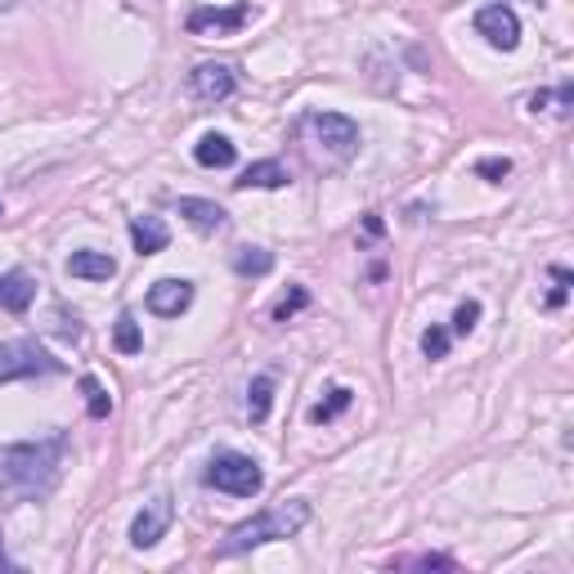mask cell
<instances>
[{
    "mask_svg": "<svg viewBox=\"0 0 574 574\" xmlns=\"http://www.w3.org/2000/svg\"><path fill=\"white\" fill-rule=\"evenodd\" d=\"M63 453H68V436L54 431L46 440H23L0 453V489L19 503H41L54 493L59 476H63Z\"/></svg>",
    "mask_w": 574,
    "mask_h": 574,
    "instance_id": "obj_1",
    "label": "cell"
},
{
    "mask_svg": "<svg viewBox=\"0 0 574 574\" xmlns=\"http://www.w3.org/2000/svg\"><path fill=\"white\" fill-rule=\"evenodd\" d=\"M305 525H310V503H305V499H288V503L265 508L252 521H243V525L229 529L224 544L216 548V557L220 561L224 557H243V552L265 548V544H274V539H292V534H301Z\"/></svg>",
    "mask_w": 574,
    "mask_h": 574,
    "instance_id": "obj_2",
    "label": "cell"
},
{
    "mask_svg": "<svg viewBox=\"0 0 574 574\" xmlns=\"http://www.w3.org/2000/svg\"><path fill=\"white\" fill-rule=\"evenodd\" d=\"M203 485H211L220 493H234V499H256V493L265 489V472L256 467V457L220 449L207 463V472H203Z\"/></svg>",
    "mask_w": 574,
    "mask_h": 574,
    "instance_id": "obj_3",
    "label": "cell"
},
{
    "mask_svg": "<svg viewBox=\"0 0 574 574\" xmlns=\"http://www.w3.org/2000/svg\"><path fill=\"white\" fill-rule=\"evenodd\" d=\"M41 373H63V364L41 346L36 337L23 341H0V381H19V377H41Z\"/></svg>",
    "mask_w": 574,
    "mask_h": 574,
    "instance_id": "obj_4",
    "label": "cell"
},
{
    "mask_svg": "<svg viewBox=\"0 0 574 574\" xmlns=\"http://www.w3.org/2000/svg\"><path fill=\"white\" fill-rule=\"evenodd\" d=\"M305 131H310L323 148H332L337 158H351L359 148V122L346 118V112H310V118H305Z\"/></svg>",
    "mask_w": 574,
    "mask_h": 574,
    "instance_id": "obj_5",
    "label": "cell"
},
{
    "mask_svg": "<svg viewBox=\"0 0 574 574\" xmlns=\"http://www.w3.org/2000/svg\"><path fill=\"white\" fill-rule=\"evenodd\" d=\"M171 521H175V508H171L167 493H158V499L144 503V508L135 512V521H131V548L148 552L152 544H162L167 529H171Z\"/></svg>",
    "mask_w": 574,
    "mask_h": 574,
    "instance_id": "obj_6",
    "label": "cell"
},
{
    "mask_svg": "<svg viewBox=\"0 0 574 574\" xmlns=\"http://www.w3.org/2000/svg\"><path fill=\"white\" fill-rule=\"evenodd\" d=\"M476 32L493 50H516L521 46V19H516V10L503 5V0H499V5H485L476 14Z\"/></svg>",
    "mask_w": 574,
    "mask_h": 574,
    "instance_id": "obj_7",
    "label": "cell"
},
{
    "mask_svg": "<svg viewBox=\"0 0 574 574\" xmlns=\"http://www.w3.org/2000/svg\"><path fill=\"white\" fill-rule=\"evenodd\" d=\"M188 90H194L203 103H224L239 90V76L229 63H198L194 72H188Z\"/></svg>",
    "mask_w": 574,
    "mask_h": 574,
    "instance_id": "obj_8",
    "label": "cell"
},
{
    "mask_svg": "<svg viewBox=\"0 0 574 574\" xmlns=\"http://www.w3.org/2000/svg\"><path fill=\"white\" fill-rule=\"evenodd\" d=\"M194 305V283L188 279H158L148 288V310L162 319H180Z\"/></svg>",
    "mask_w": 574,
    "mask_h": 574,
    "instance_id": "obj_9",
    "label": "cell"
},
{
    "mask_svg": "<svg viewBox=\"0 0 574 574\" xmlns=\"http://www.w3.org/2000/svg\"><path fill=\"white\" fill-rule=\"evenodd\" d=\"M247 19H252V5H229V10H207V5H198L194 14H188V32L194 36H203V32H220V36H234V32H243L247 27Z\"/></svg>",
    "mask_w": 574,
    "mask_h": 574,
    "instance_id": "obj_10",
    "label": "cell"
},
{
    "mask_svg": "<svg viewBox=\"0 0 574 574\" xmlns=\"http://www.w3.org/2000/svg\"><path fill=\"white\" fill-rule=\"evenodd\" d=\"M234 158H239L234 139L220 135V131H207V135L194 144V162L207 167V171H229V167H234Z\"/></svg>",
    "mask_w": 574,
    "mask_h": 574,
    "instance_id": "obj_11",
    "label": "cell"
},
{
    "mask_svg": "<svg viewBox=\"0 0 574 574\" xmlns=\"http://www.w3.org/2000/svg\"><path fill=\"white\" fill-rule=\"evenodd\" d=\"M36 301V279L27 270H10L0 274V310L10 315H27V305Z\"/></svg>",
    "mask_w": 574,
    "mask_h": 574,
    "instance_id": "obj_12",
    "label": "cell"
},
{
    "mask_svg": "<svg viewBox=\"0 0 574 574\" xmlns=\"http://www.w3.org/2000/svg\"><path fill=\"white\" fill-rule=\"evenodd\" d=\"M68 274L72 279H86V283H108L112 274H118V260H112L108 252H72L68 256Z\"/></svg>",
    "mask_w": 574,
    "mask_h": 574,
    "instance_id": "obj_13",
    "label": "cell"
},
{
    "mask_svg": "<svg viewBox=\"0 0 574 574\" xmlns=\"http://www.w3.org/2000/svg\"><path fill=\"white\" fill-rule=\"evenodd\" d=\"M131 243H135L139 256H158V252H167V243H171V229H167L158 216H135V220H131Z\"/></svg>",
    "mask_w": 574,
    "mask_h": 574,
    "instance_id": "obj_14",
    "label": "cell"
},
{
    "mask_svg": "<svg viewBox=\"0 0 574 574\" xmlns=\"http://www.w3.org/2000/svg\"><path fill=\"white\" fill-rule=\"evenodd\" d=\"M188 224L194 229H203V234H220V229L229 224V211L220 207V203H207V198H180V207H175Z\"/></svg>",
    "mask_w": 574,
    "mask_h": 574,
    "instance_id": "obj_15",
    "label": "cell"
},
{
    "mask_svg": "<svg viewBox=\"0 0 574 574\" xmlns=\"http://www.w3.org/2000/svg\"><path fill=\"white\" fill-rule=\"evenodd\" d=\"M234 184L239 188H283V184H292V171L274 158H265V162H252L243 171V180H234Z\"/></svg>",
    "mask_w": 574,
    "mask_h": 574,
    "instance_id": "obj_16",
    "label": "cell"
},
{
    "mask_svg": "<svg viewBox=\"0 0 574 574\" xmlns=\"http://www.w3.org/2000/svg\"><path fill=\"white\" fill-rule=\"evenodd\" d=\"M270 408H274V377H252V387H247V417L260 427L265 417H270Z\"/></svg>",
    "mask_w": 574,
    "mask_h": 574,
    "instance_id": "obj_17",
    "label": "cell"
},
{
    "mask_svg": "<svg viewBox=\"0 0 574 574\" xmlns=\"http://www.w3.org/2000/svg\"><path fill=\"white\" fill-rule=\"evenodd\" d=\"M234 270L243 274V279H265L274 270V256L265 252V247H239L234 252Z\"/></svg>",
    "mask_w": 574,
    "mask_h": 574,
    "instance_id": "obj_18",
    "label": "cell"
},
{
    "mask_svg": "<svg viewBox=\"0 0 574 574\" xmlns=\"http://www.w3.org/2000/svg\"><path fill=\"white\" fill-rule=\"evenodd\" d=\"M82 395H86V413L95 417V423H103V417L112 413V395H108V387H103V381L99 377H82Z\"/></svg>",
    "mask_w": 574,
    "mask_h": 574,
    "instance_id": "obj_19",
    "label": "cell"
},
{
    "mask_svg": "<svg viewBox=\"0 0 574 574\" xmlns=\"http://www.w3.org/2000/svg\"><path fill=\"white\" fill-rule=\"evenodd\" d=\"M112 346H118L122 355H139L144 351V332L135 323V315H122L118 328H112Z\"/></svg>",
    "mask_w": 574,
    "mask_h": 574,
    "instance_id": "obj_20",
    "label": "cell"
},
{
    "mask_svg": "<svg viewBox=\"0 0 574 574\" xmlns=\"http://www.w3.org/2000/svg\"><path fill=\"white\" fill-rule=\"evenodd\" d=\"M351 400H355V391H351V387L328 391V400H319V404L310 408V423H332L337 413H346V408H351Z\"/></svg>",
    "mask_w": 574,
    "mask_h": 574,
    "instance_id": "obj_21",
    "label": "cell"
},
{
    "mask_svg": "<svg viewBox=\"0 0 574 574\" xmlns=\"http://www.w3.org/2000/svg\"><path fill=\"white\" fill-rule=\"evenodd\" d=\"M305 305H310V292H305V288H292V292L274 305V319H279V323H288V319H296V315L305 310Z\"/></svg>",
    "mask_w": 574,
    "mask_h": 574,
    "instance_id": "obj_22",
    "label": "cell"
},
{
    "mask_svg": "<svg viewBox=\"0 0 574 574\" xmlns=\"http://www.w3.org/2000/svg\"><path fill=\"white\" fill-rule=\"evenodd\" d=\"M476 323H480V301H463V305L453 310V332H457V337H467Z\"/></svg>",
    "mask_w": 574,
    "mask_h": 574,
    "instance_id": "obj_23",
    "label": "cell"
},
{
    "mask_svg": "<svg viewBox=\"0 0 574 574\" xmlns=\"http://www.w3.org/2000/svg\"><path fill=\"white\" fill-rule=\"evenodd\" d=\"M476 175L489 180V184H503V180L512 175V162H508V158H480V162H476Z\"/></svg>",
    "mask_w": 574,
    "mask_h": 574,
    "instance_id": "obj_24",
    "label": "cell"
},
{
    "mask_svg": "<svg viewBox=\"0 0 574 574\" xmlns=\"http://www.w3.org/2000/svg\"><path fill=\"white\" fill-rule=\"evenodd\" d=\"M423 355H427V359H444V355H449V332H444V328L431 323V328L423 332Z\"/></svg>",
    "mask_w": 574,
    "mask_h": 574,
    "instance_id": "obj_25",
    "label": "cell"
},
{
    "mask_svg": "<svg viewBox=\"0 0 574 574\" xmlns=\"http://www.w3.org/2000/svg\"><path fill=\"white\" fill-rule=\"evenodd\" d=\"M552 279H557V288H552V296H548V310H561V305H565V288H570V270H561V265H557V270H552Z\"/></svg>",
    "mask_w": 574,
    "mask_h": 574,
    "instance_id": "obj_26",
    "label": "cell"
},
{
    "mask_svg": "<svg viewBox=\"0 0 574 574\" xmlns=\"http://www.w3.org/2000/svg\"><path fill=\"white\" fill-rule=\"evenodd\" d=\"M400 565H417V570H453V557H417V561H400Z\"/></svg>",
    "mask_w": 574,
    "mask_h": 574,
    "instance_id": "obj_27",
    "label": "cell"
},
{
    "mask_svg": "<svg viewBox=\"0 0 574 574\" xmlns=\"http://www.w3.org/2000/svg\"><path fill=\"white\" fill-rule=\"evenodd\" d=\"M364 229H368L373 239H381V229H387V224H381V216H368V220H364Z\"/></svg>",
    "mask_w": 574,
    "mask_h": 574,
    "instance_id": "obj_28",
    "label": "cell"
},
{
    "mask_svg": "<svg viewBox=\"0 0 574 574\" xmlns=\"http://www.w3.org/2000/svg\"><path fill=\"white\" fill-rule=\"evenodd\" d=\"M0 570H14V561L5 557V534H0Z\"/></svg>",
    "mask_w": 574,
    "mask_h": 574,
    "instance_id": "obj_29",
    "label": "cell"
},
{
    "mask_svg": "<svg viewBox=\"0 0 574 574\" xmlns=\"http://www.w3.org/2000/svg\"><path fill=\"white\" fill-rule=\"evenodd\" d=\"M10 5H14V0H0V14H5V10H10Z\"/></svg>",
    "mask_w": 574,
    "mask_h": 574,
    "instance_id": "obj_30",
    "label": "cell"
}]
</instances>
